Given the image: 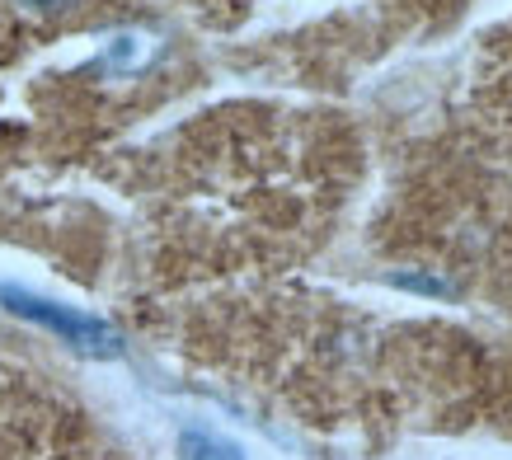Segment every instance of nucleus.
I'll return each instance as SVG.
<instances>
[{
	"label": "nucleus",
	"instance_id": "obj_5",
	"mask_svg": "<svg viewBox=\"0 0 512 460\" xmlns=\"http://www.w3.org/2000/svg\"><path fill=\"white\" fill-rule=\"evenodd\" d=\"M10 5H62V0H10Z\"/></svg>",
	"mask_w": 512,
	"mask_h": 460
},
{
	"label": "nucleus",
	"instance_id": "obj_4",
	"mask_svg": "<svg viewBox=\"0 0 512 460\" xmlns=\"http://www.w3.org/2000/svg\"><path fill=\"white\" fill-rule=\"evenodd\" d=\"M137 62V38H118L109 47V66H132Z\"/></svg>",
	"mask_w": 512,
	"mask_h": 460
},
{
	"label": "nucleus",
	"instance_id": "obj_2",
	"mask_svg": "<svg viewBox=\"0 0 512 460\" xmlns=\"http://www.w3.org/2000/svg\"><path fill=\"white\" fill-rule=\"evenodd\" d=\"M179 460H245V456H240V446L217 437V432L188 428L184 437H179Z\"/></svg>",
	"mask_w": 512,
	"mask_h": 460
},
{
	"label": "nucleus",
	"instance_id": "obj_1",
	"mask_svg": "<svg viewBox=\"0 0 512 460\" xmlns=\"http://www.w3.org/2000/svg\"><path fill=\"white\" fill-rule=\"evenodd\" d=\"M0 306L19 315V320L38 324L47 334H57L62 343H71L76 353L85 357H99V362H109V357H123V338L113 324H104L99 315H85L76 306H62V301H47V296L29 292V287H15V282H0Z\"/></svg>",
	"mask_w": 512,
	"mask_h": 460
},
{
	"label": "nucleus",
	"instance_id": "obj_3",
	"mask_svg": "<svg viewBox=\"0 0 512 460\" xmlns=\"http://www.w3.org/2000/svg\"><path fill=\"white\" fill-rule=\"evenodd\" d=\"M395 287H404V292H423V296H451V287L442 282V277H428V273H395L390 277Z\"/></svg>",
	"mask_w": 512,
	"mask_h": 460
}]
</instances>
